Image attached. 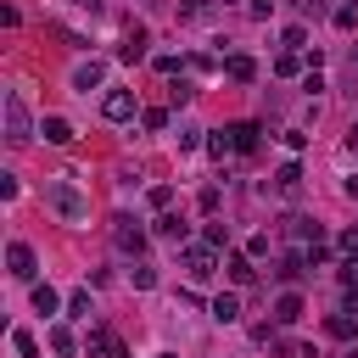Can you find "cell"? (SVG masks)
I'll return each instance as SVG.
<instances>
[{"instance_id":"cell-1","label":"cell","mask_w":358,"mask_h":358,"mask_svg":"<svg viewBox=\"0 0 358 358\" xmlns=\"http://www.w3.org/2000/svg\"><path fill=\"white\" fill-rule=\"evenodd\" d=\"M45 201H50V207H56L67 224H84V218H90V201H84V196H78L67 179H50V185H45Z\"/></svg>"},{"instance_id":"cell-25","label":"cell","mask_w":358,"mask_h":358,"mask_svg":"<svg viewBox=\"0 0 358 358\" xmlns=\"http://www.w3.org/2000/svg\"><path fill=\"white\" fill-rule=\"evenodd\" d=\"M11 347H17L22 358H39V347H34V336H28V330H11Z\"/></svg>"},{"instance_id":"cell-32","label":"cell","mask_w":358,"mask_h":358,"mask_svg":"<svg viewBox=\"0 0 358 358\" xmlns=\"http://www.w3.org/2000/svg\"><path fill=\"white\" fill-rule=\"evenodd\" d=\"M246 11H252V17H268V11H274V0H246Z\"/></svg>"},{"instance_id":"cell-3","label":"cell","mask_w":358,"mask_h":358,"mask_svg":"<svg viewBox=\"0 0 358 358\" xmlns=\"http://www.w3.org/2000/svg\"><path fill=\"white\" fill-rule=\"evenodd\" d=\"M6 268H11V280H28V285H34V274H39V257H34V246L11 241V246H6Z\"/></svg>"},{"instance_id":"cell-4","label":"cell","mask_w":358,"mask_h":358,"mask_svg":"<svg viewBox=\"0 0 358 358\" xmlns=\"http://www.w3.org/2000/svg\"><path fill=\"white\" fill-rule=\"evenodd\" d=\"M185 268H190V280H207L213 268H218V246H185Z\"/></svg>"},{"instance_id":"cell-8","label":"cell","mask_w":358,"mask_h":358,"mask_svg":"<svg viewBox=\"0 0 358 358\" xmlns=\"http://www.w3.org/2000/svg\"><path fill=\"white\" fill-rule=\"evenodd\" d=\"M112 241H117L123 252H145V235L134 229V218H117V229H112Z\"/></svg>"},{"instance_id":"cell-17","label":"cell","mask_w":358,"mask_h":358,"mask_svg":"<svg viewBox=\"0 0 358 358\" xmlns=\"http://www.w3.org/2000/svg\"><path fill=\"white\" fill-rule=\"evenodd\" d=\"M34 308H39V313H56V308H62L56 285H39V280H34Z\"/></svg>"},{"instance_id":"cell-35","label":"cell","mask_w":358,"mask_h":358,"mask_svg":"<svg viewBox=\"0 0 358 358\" xmlns=\"http://www.w3.org/2000/svg\"><path fill=\"white\" fill-rule=\"evenodd\" d=\"M157 358H173V352H157Z\"/></svg>"},{"instance_id":"cell-30","label":"cell","mask_w":358,"mask_h":358,"mask_svg":"<svg viewBox=\"0 0 358 358\" xmlns=\"http://www.w3.org/2000/svg\"><path fill=\"white\" fill-rule=\"evenodd\" d=\"M168 201H173V190H168V185H151V207H157V213H162V207H168Z\"/></svg>"},{"instance_id":"cell-33","label":"cell","mask_w":358,"mask_h":358,"mask_svg":"<svg viewBox=\"0 0 358 358\" xmlns=\"http://www.w3.org/2000/svg\"><path fill=\"white\" fill-rule=\"evenodd\" d=\"M347 145H352V151H358V123H352V129H347Z\"/></svg>"},{"instance_id":"cell-24","label":"cell","mask_w":358,"mask_h":358,"mask_svg":"<svg viewBox=\"0 0 358 358\" xmlns=\"http://www.w3.org/2000/svg\"><path fill=\"white\" fill-rule=\"evenodd\" d=\"M274 73H280V78H291V73H302V56H296V50H285V56L274 62Z\"/></svg>"},{"instance_id":"cell-10","label":"cell","mask_w":358,"mask_h":358,"mask_svg":"<svg viewBox=\"0 0 358 358\" xmlns=\"http://www.w3.org/2000/svg\"><path fill=\"white\" fill-rule=\"evenodd\" d=\"M302 319V296L296 291H280V302H274V324H296Z\"/></svg>"},{"instance_id":"cell-2","label":"cell","mask_w":358,"mask_h":358,"mask_svg":"<svg viewBox=\"0 0 358 358\" xmlns=\"http://www.w3.org/2000/svg\"><path fill=\"white\" fill-rule=\"evenodd\" d=\"M6 140H34V117H28V101L17 90L6 95Z\"/></svg>"},{"instance_id":"cell-34","label":"cell","mask_w":358,"mask_h":358,"mask_svg":"<svg viewBox=\"0 0 358 358\" xmlns=\"http://www.w3.org/2000/svg\"><path fill=\"white\" fill-rule=\"evenodd\" d=\"M84 6H90V11H95V6H101V0H84Z\"/></svg>"},{"instance_id":"cell-15","label":"cell","mask_w":358,"mask_h":358,"mask_svg":"<svg viewBox=\"0 0 358 358\" xmlns=\"http://www.w3.org/2000/svg\"><path fill=\"white\" fill-rule=\"evenodd\" d=\"M224 268H229V280H235V285H252V274H257V268H252V252H246V257L235 252V257H229Z\"/></svg>"},{"instance_id":"cell-12","label":"cell","mask_w":358,"mask_h":358,"mask_svg":"<svg viewBox=\"0 0 358 358\" xmlns=\"http://www.w3.org/2000/svg\"><path fill=\"white\" fill-rule=\"evenodd\" d=\"M224 73H229L235 84H252V78H257V62H252V56H229V62H224Z\"/></svg>"},{"instance_id":"cell-11","label":"cell","mask_w":358,"mask_h":358,"mask_svg":"<svg viewBox=\"0 0 358 358\" xmlns=\"http://www.w3.org/2000/svg\"><path fill=\"white\" fill-rule=\"evenodd\" d=\"M39 134H45L50 145H73V123H67V117H45V123H39Z\"/></svg>"},{"instance_id":"cell-29","label":"cell","mask_w":358,"mask_h":358,"mask_svg":"<svg viewBox=\"0 0 358 358\" xmlns=\"http://www.w3.org/2000/svg\"><path fill=\"white\" fill-rule=\"evenodd\" d=\"M207 151H213V157H224V151H235V145H229V129H224V134H213V140H207Z\"/></svg>"},{"instance_id":"cell-26","label":"cell","mask_w":358,"mask_h":358,"mask_svg":"<svg viewBox=\"0 0 358 358\" xmlns=\"http://www.w3.org/2000/svg\"><path fill=\"white\" fill-rule=\"evenodd\" d=\"M140 123H145V129H168V112H162V106H145Z\"/></svg>"},{"instance_id":"cell-7","label":"cell","mask_w":358,"mask_h":358,"mask_svg":"<svg viewBox=\"0 0 358 358\" xmlns=\"http://www.w3.org/2000/svg\"><path fill=\"white\" fill-rule=\"evenodd\" d=\"M101 112H106L112 123H123V117H134V95H129V90H112V95L101 101Z\"/></svg>"},{"instance_id":"cell-18","label":"cell","mask_w":358,"mask_h":358,"mask_svg":"<svg viewBox=\"0 0 358 358\" xmlns=\"http://www.w3.org/2000/svg\"><path fill=\"white\" fill-rule=\"evenodd\" d=\"M330 336H336V341H352V336H358V319H352V313H330Z\"/></svg>"},{"instance_id":"cell-31","label":"cell","mask_w":358,"mask_h":358,"mask_svg":"<svg viewBox=\"0 0 358 358\" xmlns=\"http://www.w3.org/2000/svg\"><path fill=\"white\" fill-rule=\"evenodd\" d=\"M341 252H347V257H358V224H352V229H341Z\"/></svg>"},{"instance_id":"cell-6","label":"cell","mask_w":358,"mask_h":358,"mask_svg":"<svg viewBox=\"0 0 358 358\" xmlns=\"http://www.w3.org/2000/svg\"><path fill=\"white\" fill-rule=\"evenodd\" d=\"M145 39H151V34L134 22V28L123 34V45H117V62H140V56H145Z\"/></svg>"},{"instance_id":"cell-19","label":"cell","mask_w":358,"mask_h":358,"mask_svg":"<svg viewBox=\"0 0 358 358\" xmlns=\"http://www.w3.org/2000/svg\"><path fill=\"white\" fill-rule=\"evenodd\" d=\"M112 352V330H90V341H84V358H106Z\"/></svg>"},{"instance_id":"cell-5","label":"cell","mask_w":358,"mask_h":358,"mask_svg":"<svg viewBox=\"0 0 358 358\" xmlns=\"http://www.w3.org/2000/svg\"><path fill=\"white\" fill-rule=\"evenodd\" d=\"M101 78H106V62H95V56H90V62H78V67H73V90H78V95H90V90H95V84H101Z\"/></svg>"},{"instance_id":"cell-14","label":"cell","mask_w":358,"mask_h":358,"mask_svg":"<svg viewBox=\"0 0 358 358\" xmlns=\"http://www.w3.org/2000/svg\"><path fill=\"white\" fill-rule=\"evenodd\" d=\"M274 190H280V196H296V190H302V168H296V162H285V168L274 173Z\"/></svg>"},{"instance_id":"cell-23","label":"cell","mask_w":358,"mask_h":358,"mask_svg":"<svg viewBox=\"0 0 358 358\" xmlns=\"http://www.w3.org/2000/svg\"><path fill=\"white\" fill-rule=\"evenodd\" d=\"M207 11H213V0H185V6H179V17H185V22H201Z\"/></svg>"},{"instance_id":"cell-28","label":"cell","mask_w":358,"mask_h":358,"mask_svg":"<svg viewBox=\"0 0 358 358\" xmlns=\"http://www.w3.org/2000/svg\"><path fill=\"white\" fill-rule=\"evenodd\" d=\"M336 28H358V6H341L336 11Z\"/></svg>"},{"instance_id":"cell-20","label":"cell","mask_w":358,"mask_h":358,"mask_svg":"<svg viewBox=\"0 0 358 358\" xmlns=\"http://www.w3.org/2000/svg\"><path fill=\"white\" fill-rule=\"evenodd\" d=\"M157 235H168V241H185V224H179V218L162 207V213H157Z\"/></svg>"},{"instance_id":"cell-13","label":"cell","mask_w":358,"mask_h":358,"mask_svg":"<svg viewBox=\"0 0 358 358\" xmlns=\"http://www.w3.org/2000/svg\"><path fill=\"white\" fill-rule=\"evenodd\" d=\"M229 145L235 151H257V123H229Z\"/></svg>"},{"instance_id":"cell-27","label":"cell","mask_w":358,"mask_h":358,"mask_svg":"<svg viewBox=\"0 0 358 358\" xmlns=\"http://www.w3.org/2000/svg\"><path fill=\"white\" fill-rule=\"evenodd\" d=\"M134 285L151 291V285H157V268H151V263H134Z\"/></svg>"},{"instance_id":"cell-21","label":"cell","mask_w":358,"mask_h":358,"mask_svg":"<svg viewBox=\"0 0 358 358\" xmlns=\"http://www.w3.org/2000/svg\"><path fill=\"white\" fill-rule=\"evenodd\" d=\"M302 268H308V257H280V268H274V274H280V280H285V285H291V280H296V274H302Z\"/></svg>"},{"instance_id":"cell-9","label":"cell","mask_w":358,"mask_h":358,"mask_svg":"<svg viewBox=\"0 0 358 358\" xmlns=\"http://www.w3.org/2000/svg\"><path fill=\"white\" fill-rule=\"evenodd\" d=\"M213 319H218V324H235V319H241V296H235V291H218V296H213Z\"/></svg>"},{"instance_id":"cell-16","label":"cell","mask_w":358,"mask_h":358,"mask_svg":"<svg viewBox=\"0 0 358 358\" xmlns=\"http://www.w3.org/2000/svg\"><path fill=\"white\" fill-rule=\"evenodd\" d=\"M50 352H62V358H73V352H78V341H73V330H67V324H50Z\"/></svg>"},{"instance_id":"cell-22","label":"cell","mask_w":358,"mask_h":358,"mask_svg":"<svg viewBox=\"0 0 358 358\" xmlns=\"http://www.w3.org/2000/svg\"><path fill=\"white\" fill-rule=\"evenodd\" d=\"M67 313H73V319H90V313H95V308H90V291H73V296H67Z\"/></svg>"}]
</instances>
